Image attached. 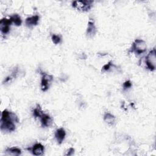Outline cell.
I'll return each mask as SVG.
<instances>
[{"instance_id": "6da1fadb", "label": "cell", "mask_w": 156, "mask_h": 156, "mask_svg": "<svg viewBox=\"0 0 156 156\" xmlns=\"http://www.w3.org/2000/svg\"><path fill=\"white\" fill-rule=\"evenodd\" d=\"M15 122H18V118L15 113L4 110L1 114L0 120V128L1 131L11 132L15 130Z\"/></svg>"}, {"instance_id": "7a4b0ae2", "label": "cell", "mask_w": 156, "mask_h": 156, "mask_svg": "<svg viewBox=\"0 0 156 156\" xmlns=\"http://www.w3.org/2000/svg\"><path fill=\"white\" fill-rule=\"evenodd\" d=\"M147 48L146 42L141 39H136L129 51L130 52H135L137 55H140L146 52Z\"/></svg>"}, {"instance_id": "3957f363", "label": "cell", "mask_w": 156, "mask_h": 156, "mask_svg": "<svg viewBox=\"0 0 156 156\" xmlns=\"http://www.w3.org/2000/svg\"><path fill=\"white\" fill-rule=\"evenodd\" d=\"M146 64L147 68L150 71H152L156 68V51L155 49L153 48L146 57Z\"/></svg>"}, {"instance_id": "277c9868", "label": "cell", "mask_w": 156, "mask_h": 156, "mask_svg": "<svg viewBox=\"0 0 156 156\" xmlns=\"http://www.w3.org/2000/svg\"><path fill=\"white\" fill-rule=\"evenodd\" d=\"M93 3V1H74L72 3V6L79 11L87 12L91 8Z\"/></svg>"}, {"instance_id": "5b68a950", "label": "cell", "mask_w": 156, "mask_h": 156, "mask_svg": "<svg viewBox=\"0 0 156 156\" xmlns=\"http://www.w3.org/2000/svg\"><path fill=\"white\" fill-rule=\"evenodd\" d=\"M41 74L42 76L41 81V88L43 91H46L48 90L51 82L53 80V76L43 72H41Z\"/></svg>"}, {"instance_id": "8992f818", "label": "cell", "mask_w": 156, "mask_h": 156, "mask_svg": "<svg viewBox=\"0 0 156 156\" xmlns=\"http://www.w3.org/2000/svg\"><path fill=\"white\" fill-rule=\"evenodd\" d=\"M12 23V21L10 18H3L0 21V30L2 34H7L10 29V25Z\"/></svg>"}, {"instance_id": "52a82bcc", "label": "cell", "mask_w": 156, "mask_h": 156, "mask_svg": "<svg viewBox=\"0 0 156 156\" xmlns=\"http://www.w3.org/2000/svg\"><path fill=\"white\" fill-rule=\"evenodd\" d=\"M29 149L31 151V152L33 155L36 156H39L43 154L44 147L41 144L36 143L32 146V148H29Z\"/></svg>"}, {"instance_id": "ba28073f", "label": "cell", "mask_w": 156, "mask_h": 156, "mask_svg": "<svg viewBox=\"0 0 156 156\" xmlns=\"http://www.w3.org/2000/svg\"><path fill=\"white\" fill-rule=\"evenodd\" d=\"M96 27L94 24V22L92 19H90L88 23V26L87 29V35L90 37H92L95 35L96 33Z\"/></svg>"}, {"instance_id": "9c48e42d", "label": "cell", "mask_w": 156, "mask_h": 156, "mask_svg": "<svg viewBox=\"0 0 156 156\" xmlns=\"http://www.w3.org/2000/svg\"><path fill=\"white\" fill-rule=\"evenodd\" d=\"M66 136V132L63 128L61 127L57 129L55 132V138L57 141V143L60 144L63 141Z\"/></svg>"}, {"instance_id": "30bf717a", "label": "cell", "mask_w": 156, "mask_h": 156, "mask_svg": "<svg viewBox=\"0 0 156 156\" xmlns=\"http://www.w3.org/2000/svg\"><path fill=\"white\" fill-rule=\"evenodd\" d=\"M40 118L41 126L43 127H49L52 124V119L51 117L48 114L43 113Z\"/></svg>"}, {"instance_id": "8fae6325", "label": "cell", "mask_w": 156, "mask_h": 156, "mask_svg": "<svg viewBox=\"0 0 156 156\" xmlns=\"http://www.w3.org/2000/svg\"><path fill=\"white\" fill-rule=\"evenodd\" d=\"M40 17L36 15L30 17H27L25 20V24L28 27H32V26H37Z\"/></svg>"}, {"instance_id": "7c38bea8", "label": "cell", "mask_w": 156, "mask_h": 156, "mask_svg": "<svg viewBox=\"0 0 156 156\" xmlns=\"http://www.w3.org/2000/svg\"><path fill=\"white\" fill-rule=\"evenodd\" d=\"M104 121L108 125L113 126L116 122V117L109 112H106L104 115Z\"/></svg>"}, {"instance_id": "4fadbf2b", "label": "cell", "mask_w": 156, "mask_h": 156, "mask_svg": "<svg viewBox=\"0 0 156 156\" xmlns=\"http://www.w3.org/2000/svg\"><path fill=\"white\" fill-rule=\"evenodd\" d=\"M5 154L8 155H20L21 154V151L18 147H9L5 151Z\"/></svg>"}, {"instance_id": "5bb4252c", "label": "cell", "mask_w": 156, "mask_h": 156, "mask_svg": "<svg viewBox=\"0 0 156 156\" xmlns=\"http://www.w3.org/2000/svg\"><path fill=\"white\" fill-rule=\"evenodd\" d=\"M10 19L12 21V23L15 24V26H21L22 23V20L21 19V17L19 16L18 14H13V15L10 16Z\"/></svg>"}, {"instance_id": "9a60e30c", "label": "cell", "mask_w": 156, "mask_h": 156, "mask_svg": "<svg viewBox=\"0 0 156 156\" xmlns=\"http://www.w3.org/2000/svg\"><path fill=\"white\" fill-rule=\"evenodd\" d=\"M43 114V112L41 110V108L39 104H37L36 107L33 110V115L34 116L37 118H40L42 115Z\"/></svg>"}, {"instance_id": "2e32d148", "label": "cell", "mask_w": 156, "mask_h": 156, "mask_svg": "<svg viewBox=\"0 0 156 156\" xmlns=\"http://www.w3.org/2000/svg\"><path fill=\"white\" fill-rule=\"evenodd\" d=\"M17 72H18V69H17V68H16L15 69H14L13 73H12L9 76H7V77L4 79L3 83H4L9 82H10L12 79L15 78V77H16V74H17Z\"/></svg>"}, {"instance_id": "e0dca14e", "label": "cell", "mask_w": 156, "mask_h": 156, "mask_svg": "<svg viewBox=\"0 0 156 156\" xmlns=\"http://www.w3.org/2000/svg\"><path fill=\"white\" fill-rule=\"evenodd\" d=\"M51 39L52 42L55 44H57L58 43H60L61 41V37L58 35H55V34H52L51 36Z\"/></svg>"}, {"instance_id": "ac0fdd59", "label": "cell", "mask_w": 156, "mask_h": 156, "mask_svg": "<svg viewBox=\"0 0 156 156\" xmlns=\"http://www.w3.org/2000/svg\"><path fill=\"white\" fill-rule=\"evenodd\" d=\"M132 82L129 80L125 81L122 84V87H123L124 90H127L128 88H130L132 87Z\"/></svg>"}, {"instance_id": "d6986e66", "label": "cell", "mask_w": 156, "mask_h": 156, "mask_svg": "<svg viewBox=\"0 0 156 156\" xmlns=\"http://www.w3.org/2000/svg\"><path fill=\"white\" fill-rule=\"evenodd\" d=\"M113 66V64L112 63V62H109L108 63L105 64V65H104V66L102 68V71H108L111 67Z\"/></svg>"}, {"instance_id": "ffe728a7", "label": "cell", "mask_w": 156, "mask_h": 156, "mask_svg": "<svg viewBox=\"0 0 156 156\" xmlns=\"http://www.w3.org/2000/svg\"><path fill=\"white\" fill-rule=\"evenodd\" d=\"M74 149L73 147H70L66 151L65 155H72L74 154Z\"/></svg>"}]
</instances>
